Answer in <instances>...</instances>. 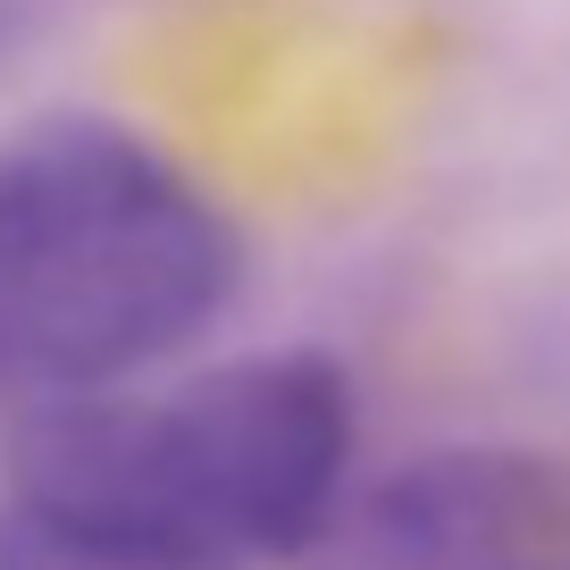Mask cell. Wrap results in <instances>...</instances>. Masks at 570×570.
Returning <instances> with one entry per match:
<instances>
[{
  "label": "cell",
  "mask_w": 570,
  "mask_h": 570,
  "mask_svg": "<svg viewBox=\"0 0 570 570\" xmlns=\"http://www.w3.org/2000/svg\"><path fill=\"white\" fill-rule=\"evenodd\" d=\"M353 370L320 344L235 353L0 428V495L202 570L303 562L353 479Z\"/></svg>",
  "instance_id": "6da1fadb"
},
{
  "label": "cell",
  "mask_w": 570,
  "mask_h": 570,
  "mask_svg": "<svg viewBox=\"0 0 570 570\" xmlns=\"http://www.w3.org/2000/svg\"><path fill=\"white\" fill-rule=\"evenodd\" d=\"M244 294V235L194 168L101 109L0 142V411L142 386Z\"/></svg>",
  "instance_id": "7a4b0ae2"
},
{
  "label": "cell",
  "mask_w": 570,
  "mask_h": 570,
  "mask_svg": "<svg viewBox=\"0 0 570 570\" xmlns=\"http://www.w3.org/2000/svg\"><path fill=\"white\" fill-rule=\"evenodd\" d=\"M303 570H570V453H411L336 503Z\"/></svg>",
  "instance_id": "3957f363"
},
{
  "label": "cell",
  "mask_w": 570,
  "mask_h": 570,
  "mask_svg": "<svg viewBox=\"0 0 570 570\" xmlns=\"http://www.w3.org/2000/svg\"><path fill=\"white\" fill-rule=\"evenodd\" d=\"M0 570H202V562H168V553L118 546V537L68 529L51 512H26V503L0 495Z\"/></svg>",
  "instance_id": "277c9868"
}]
</instances>
